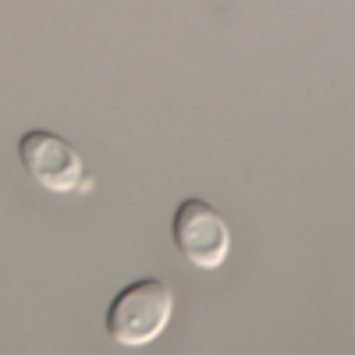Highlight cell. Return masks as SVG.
<instances>
[{
    "mask_svg": "<svg viewBox=\"0 0 355 355\" xmlns=\"http://www.w3.org/2000/svg\"><path fill=\"white\" fill-rule=\"evenodd\" d=\"M174 316V291L164 277H135L107 302L103 331L121 348L153 345Z\"/></svg>",
    "mask_w": 355,
    "mask_h": 355,
    "instance_id": "1",
    "label": "cell"
},
{
    "mask_svg": "<svg viewBox=\"0 0 355 355\" xmlns=\"http://www.w3.org/2000/svg\"><path fill=\"white\" fill-rule=\"evenodd\" d=\"M18 164L46 192H93V178L85 174V164L78 150L46 128H28L18 135Z\"/></svg>",
    "mask_w": 355,
    "mask_h": 355,
    "instance_id": "2",
    "label": "cell"
},
{
    "mask_svg": "<svg viewBox=\"0 0 355 355\" xmlns=\"http://www.w3.org/2000/svg\"><path fill=\"white\" fill-rule=\"evenodd\" d=\"M171 239H174V249L182 252V259L199 266V270H217L231 252L227 220L220 217L214 202H206L199 196H189L174 206Z\"/></svg>",
    "mask_w": 355,
    "mask_h": 355,
    "instance_id": "3",
    "label": "cell"
}]
</instances>
